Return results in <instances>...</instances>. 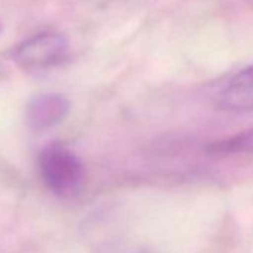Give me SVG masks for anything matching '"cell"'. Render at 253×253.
I'll use <instances>...</instances> for the list:
<instances>
[{
  "label": "cell",
  "mask_w": 253,
  "mask_h": 253,
  "mask_svg": "<svg viewBox=\"0 0 253 253\" xmlns=\"http://www.w3.org/2000/svg\"><path fill=\"white\" fill-rule=\"evenodd\" d=\"M38 170L45 186L60 198H73L84 186L85 170L81 160L61 143H51L42 149Z\"/></svg>",
  "instance_id": "cell-1"
},
{
  "label": "cell",
  "mask_w": 253,
  "mask_h": 253,
  "mask_svg": "<svg viewBox=\"0 0 253 253\" xmlns=\"http://www.w3.org/2000/svg\"><path fill=\"white\" fill-rule=\"evenodd\" d=\"M70 45L60 33H39L18 43L12 51L14 63L27 72H41L61 66L69 60Z\"/></svg>",
  "instance_id": "cell-2"
},
{
  "label": "cell",
  "mask_w": 253,
  "mask_h": 253,
  "mask_svg": "<svg viewBox=\"0 0 253 253\" xmlns=\"http://www.w3.org/2000/svg\"><path fill=\"white\" fill-rule=\"evenodd\" d=\"M214 104L223 112H253V64L237 72L216 94Z\"/></svg>",
  "instance_id": "cell-4"
},
{
  "label": "cell",
  "mask_w": 253,
  "mask_h": 253,
  "mask_svg": "<svg viewBox=\"0 0 253 253\" xmlns=\"http://www.w3.org/2000/svg\"><path fill=\"white\" fill-rule=\"evenodd\" d=\"M0 32H2V24H0Z\"/></svg>",
  "instance_id": "cell-6"
},
{
  "label": "cell",
  "mask_w": 253,
  "mask_h": 253,
  "mask_svg": "<svg viewBox=\"0 0 253 253\" xmlns=\"http://www.w3.org/2000/svg\"><path fill=\"white\" fill-rule=\"evenodd\" d=\"M214 155H232V154H249L253 152V128L244 130L225 140H219L207 149Z\"/></svg>",
  "instance_id": "cell-5"
},
{
  "label": "cell",
  "mask_w": 253,
  "mask_h": 253,
  "mask_svg": "<svg viewBox=\"0 0 253 253\" xmlns=\"http://www.w3.org/2000/svg\"><path fill=\"white\" fill-rule=\"evenodd\" d=\"M70 112V101L55 92L39 94L30 100L26 118L27 124L33 131H46L52 126L61 124Z\"/></svg>",
  "instance_id": "cell-3"
}]
</instances>
